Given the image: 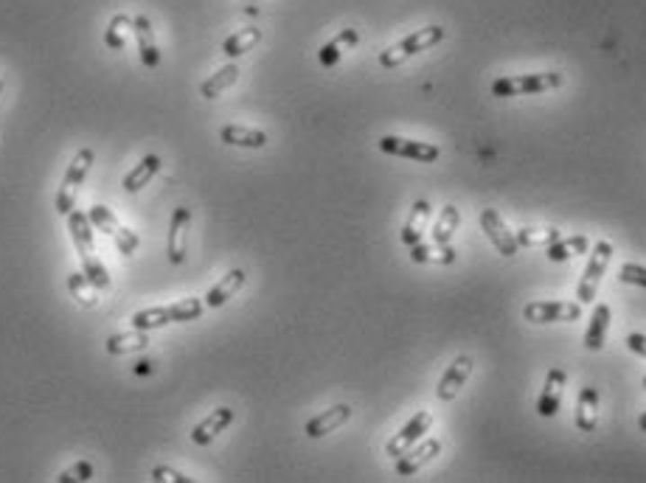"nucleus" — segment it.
Segmentation results:
<instances>
[{"label": "nucleus", "mask_w": 646, "mask_h": 483, "mask_svg": "<svg viewBox=\"0 0 646 483\" xmlns=\"http://www.w3.org/2000/svg\"><path fill=\"white\" fill-rule=\"evenodd\" d=\"M189 231H192V209L180 205V209H175L172 222H169V247H166V256H169L172 264H183V262H186Z\"/></svg>", "instance_id": "obj_13"}, {"label": "nucleus", "mask_w": 646, "mask_h": 483, "mask_svg": "<svg viewBox=\"0 0 646 483\" xmlns=\"http://www.w3.org/2000/svg\"><path fill=\"white\" fill-rule=\"evenodd\" d=\"M349 419H352V407H349V405H335V407H329V410L318 413L315 419H310L307 427H304V433L310 435V439H323V435L335 433L337 427H343Z\"/></svg>", "instance_id": "obj_20"}, {"label": "nucleus", "mask_w": 646, "mask_h": 483, "mask_svg": "<svg viewBox=\"0 0 646 483\" xmlns=\"http://www.w3.org/2000/svg\"><path fill=\"white\" fill-rule=\"evenodd\" d=\"M618 282L646 290V267H643V264H635V262H624V264L618 267Z\"/></svg>", "instance_id": "obj_36"}, {"label": "nucleus", "mask_w": 646, "mask_h": 483, "mask_svg": "<svg viewBox=\"0 0 646 483\" xmlns=\"http://www.w3.org/2000/svg\"><path fill=\"white\" fill-rule=\"evenodd\" d=\"M239 82V65H225V67H220L217 74H211L209 79H205L202 85H200V96L202 99H217V96H222L225 90H230Z\"/></svg>", "instance_id": "obj_28"}, {"label": "nucleus", "mask_w": 646, "mask_h": 483, "mask_svg": "<svg viewBox=\"0 0 646 483\" xmlns=\"http://www.w3.org/2000/svg\"><path fill=\"white\" fill-rule=\"evenodd\" d=\"M610 259H613V242L598 239V242L590 247V256H588L585 273H582V279H579V287H576V301H579L582 307L596 301L598 284H602V279H605Z\"/></svg>", "instance_id": "obj_5"}, {"label": "nucleus", "mask_w": 646, "mask_h": 483, "mask_svg": "<svg viewBox=\"0 0 646 483\" xmlns=\"http://www.w3.org/2000/svg\"><path fill=\"white\" fill-rule=\"evenodd\" d=\"M67 290H71V295L76 298L82 307H96V292L99 290L94 287V282H90L85 273H71V275H67Z\"/></svg>", "instance_id": "obj_34"}, {"label": "nucleus", "mask_w": 646, "mask_h": 483, "mask_svg": "<svg viewBox=\"0 0 646 483\" xmlns=\"http://www.w3.org/2000/svg\"><path fill=\"white\" fill-rule=\"evenodd\" d=\"M94 478V464L90 461H76L71 470H65L57 475V483H85Z\"/></svg>", "instance_id": "obj_37"}, {"label": "nucleus", "mask_w": 646, "mask_h": 483, "mask_svg": "<svg viewBox=\"0 0 646 483\" xmlns=\"http://www.w3.org/2000/svg\"><path fill=\"white\" fill-rule=\"evenodd\" d=\"M360 42V31L357 29H343L340 34H335L329 42H323L320 45V51H318V59L323 67H335L340 62V57L345 51H352L354 45Z\"/></svg>", "instance_id": "obj_22"}, {"label": "nucleus", "mask_w": 646, "mask_h": 483, "mask_svg": "<svg viewBox=\"0 0 646 483\" xmlns=\"http://www.w3.org/2000/svg\"><path fill=\"white\" fill-rule=\"evenodd\" d=\"M149 346V335L144 329H132V332H121V335H110L104 340V349L110 357H124V354H135L144 352Z\"/></svg>", "instance_id": "obj_24"}, {"label": "nucleus", "mask_w": 646, "mask_h": 483, "mask_svg": "<svg viewBox=\"0 0 646 483\" xmlns=\"http://www.w3.org/2000/svg\"><path fill=\"white\" fill-rule=\"evenodd\" d=\"M259 42H262V29L247 26V29H239V31H234L230 37H225L222 54H225L228 59H237V57H242V54H247V51L256 49Z\"/></svg>", "instance_id": "obj_29"}, {"label": "nucleus", "mask_w": 646, "mask_h": 483, "mask_svg": "<svg viewBox=\"0 0 646 483\" xmlns=\"http://www.w3.org/2000/svg\"><path fill=\"white\" fill-rule=\"evenodd\" d=\"M234 419H237V413L230 410V407H217V410H211L200 425H194L192 442H194L197 447H209L220 433H225V430L230 427V422H234Z\"/></svg>", "instance_id": "obj_16"}, {"label": "nucleus", "mask_w": 646, "mask_h": 483, "mask_svg": "<svg viewBox=\"0 0 646 483\" xmlns=\"http://www.w3.org/2000/svg\"><path fill=\"white\" fill-rule=\"evenodd\" d=\"M565 85V76L560 71H543V74H517V76H500L492 82V96L512 99V96H537L551 94Z\"/></svg>", "instance_id": "obj_2"}, {"label": "nucleus", "mask_w": 646, "mask_h": 483, "mask_svg": "<svg viewBox=\"0 0 646 483\" xmlns=\"http://www.w3.org/2000/svg\"><path fill=\"white\" fill-rule=\"evenodd\" d=\"M410 259L417 264H453L455 262V247L453 245H438V242H427L422 239L419 245L410 247Z\"/></svg>", "instance_id": "obj_26"}, {"label": "nucleus", "mask_w": 646, "mask_h": 483, "mask_svg": "<svg viewBox=\"0 0 646 483\" xmlns=\"http://www.w3.org/2000/svg\"><path fill=\"white\" fill-rule=\"evenodd\" d=\"M205 309L202 298H183V301L172 304V318L175 324H186V320H197Z\"/></svg>", "instance_id": "obj_35"}, {"label": "nucleus", "mask_w": 646, "mask_h": 483, "mask_svg": "<svg viewBox=\"0 0 646 483\" xmlns=\"http://www.w3.org/2000/svg\"><path fill=\"white\" fill-rule=\"evenodd\" d=\"M624 343H627V349H630L633 354L646 357V335H641V332H630V335L624 337Z\"/></svg>", "instance_id": "obj_39"}, {"label": "nucleus", "mask_w": 646, "mask_h": 483, "mask_svg": "<svg viewBox=\"0 0 646 483\" xmlns=\"http://www.w3.org/2000/svg\"><path fill=\"white\" fill-rule=\"evenodd\" d=\"M565 385H568V374H565V368H560V365L548 368L545 382H543V390H540V399H537V413H540L543 419L557 416V410L562 407Z\"/></svg>", "instance_id": "obj_12"}, {"label": "nucleus", "mask_w": 646, "mask_h": 483, "mask_svg": "<svg viewBox=\"0 0 646 483\" xmlns=\"http://www.w3.org/2000/svg\"><path fill=\"white\" fill-rule=\"evenodd\" d=\"M430 427H433V413L430 410H419V413H413L410 416V422L399 430V433H394L390 435V442L385 444V455H390V458H399L405 450H410L417 442H422L425 435L430 433Z\"/></svg>", "instance_id": "obj_9"}, {"label": "nucleus", "mask_w": 646, "mask_h": 483, "mask_svg": "<svg viewBox=\"0 0 646 483\" xmlns=\"http://www.w3.org/2000/svg\"><path fill=\"white\" fill-rule=\"evenodd\" d=\"M380 152L394 155V157H408V160H419V164H435L442 149L427 141H410V138H399V135H382L377 141Z\"/></svg>", "instance_id": "obj_8"}, {"label": "nucleus", "mask_w": 646, "mask_h": 483, "mask_svg": "<svg viewBox=\"0 0 646 483\" xmlns=\"http://www.w3.org/2000/svg\"><path fill=\"white\" fill-rule=\"evenodd\" d=\"M132 34H135V42H138V54H141V62L147 67H157L160 65V49H157V40H155L152 20L147 14H135L132 17Z\"/></svg>", "instance_id": "obj_17"}, {"label": "nucleus", "mask_w": 646, "mask_h": 483, "mask_svg": "<svg viewBox=\"0 0 646 483\" xmlns=\"http://www.w3.org/2000/svg\"><path fill=\"white\" fill-rule=\"evenodd\" d=\"M130 324L132 329H160V326H166V324H175V318H172V307H149V309H141V312H135L130 318Z\"/></svg>", "instance_id": "obj_31"}, {"label": "nucleus", "mask_w": 646, "mask_h": 483, "mask_svg": "<svg viewBox=\"0 0 646 483\" xmlns=\"http://www.w3.org/2000/svg\"><path fill=\"white\" fill-rule=\"evenodd\" d=\"M90 214V222H94L96 231L107 234L115 247H119L121 256H132V253L138 250V245H141V239H138L127 225L119 222V217H115L110 209H104V205H94V209L87 211Z\"/></svg>", "instance_id": "obj_6"}, {"label": "nucleus", "mask_w": 646, "mask_h": 483, "mask_svg": "<svg viewBox=\"0 0 646 483\" xmlns=\"http://www.w3.org/2000/svg\"><path fill=\"white\" fill-rule=\"evenodd\" d=\"M562 237L560 228H520L517 231V245L520 247H548L551 242H557Z\"/></svg>", "instance_id": "obj_33"}, {"label": "nucleus", "mask_w": 646, "mask_h": 483, "mask_svg": "<svg viewBox=\"0 0 646 483\" xmlns=\"http://www.w3.org/2000/svg\"><path fill=\"white\" fill-rule=\"evenodd\" d=\"M638 427H641V430L646 433V410H643V413H641V416H638Z\"/></svg>", "instance_id": "obj_41"}, {"label": "nucleus", "mask_w": 646, "mask_h": 483, "mask_svg": "<svg viewBox=\"0 0 646 483\" xmlns=\"http://www.w3.org/2000/svg\"><path fill=\"white\" fill-rule=\"evenodd\" d=\"M430 222H433V205L427 200H417L410 205V214H408V219L402 225V234H399L402 245L405 247L419 245L427 237V231H430Z\"/></svg>", "instance_id": "obj_15"}, {"label": "nucleus", "mask_w": 646, "mask_h": 483, "mask_svg": "<svg viewBox=\"0 0 646 483\" xmlns=\"http://www.w3.org/2000/svg\"><path fill=\"white\" fill-rule=\"evenodd\" d=\"M94 160H96V152L90 149V147H85V149H79V152L74 155L71 166H67V172H65V177H62V183H59L57 200H54L57 211H59L62 217H67V214L76 209V194H79V189L85 186L87 172H90V166H94Z\"/></svg>", "instance_id": "obj_4"}, {"label": "nucleus", "mask_w": 646, "mask_h": 483, "mask_svg": "<svg viewBox=\"0 0 646 483\" xmlns=\"http://www.w3.org/2000/svg\"><path fill=\"white\" fill-rule=\"evenodd\" d=\"M67 231H71V239L76 245V253H79V262H82V273L87 275L94 287L99 292L110 290V275H107V267L102 264V259L96 256V228L90 222V214H85L82 209H74L67 214Z\"/></svg>", "instance_id": "obj_1"}, {"label": "nucleus", "mask_w": 646, "mask_h": 483, "mask_svg": "<svg viewBox=\"0 0 646 483\" xmlns=\"http://www.w3.org/2000/svg\"><path fill=\"white\" fill-rule=\"evenodd\" d=\"M472 368H475V357L472 354H458L447 365V371L442 374V380H438V390H435L438 399L453 402L461 394V388L467 385V380L472 377Z\"/></svg>", "instance_id": "obj_11"}, {"label": "nucleus", "mask_w": 646, "mask_h": 483, "mask_svg": "<svg viewBox=\"0 0 646 483\" xmlns=\"http://www.w3.org/2000/svg\"><path fill=\"white\" fill-rule=\"evenodd\" d=\"M590 250V239L582 237V234H576V237H560L557 242H551L545 247L548 253V262H570L576 256H585V253Z\"/></svg>", "instance_id": "obj_27"}, {"label": "nucleus", "mask_w": 646, "mask_h": 483, "mask_svg": "<svg viewBox=\"0 0 646 483\" xmlns=\"http://www.w3.org/2000/svg\"><path fill=\"white\" fill-rule=\"evenodd\" d=\"M480 228H483V234H487V239L495 245V250L500 253V256H506V259L515 256L520 245H517V237L509 231L506 219L500 217V211L483 209V211H480Z\"/></svg>", "instance_id": "obj_10"}, {"label": "nucleus", "mask_w": 646, "mask_h": 483, "mask_svg": "<svg viewBox=\"0 0 646 483\" xmlns=\"http://www.w3.org/2000/svg\"><path fill=\"white\" fill-rule=\"evenodd\" d=\"M147 371H152V362H138V374H147Z\"/></svg>", "instance_id": "obj_40"}, {"label": "nucleus", "mask_w": 646, "mask_h": 483, "mask_svg": "<svg viewBox=\"0 0 646 483\" xmlns=\"http://www.w3.org/2000/svg\"><path fill=\"white\" fill-rule=\"evenodd\" d=\"M220 141L228 147H242V149H265L270 144V135L265 130H253L242 124H225L220 130Z\"/></svg>", "instance_id": "obj_19"}, {"label": "nucleus", "mask_w": 646, "mask_h": 483, "mask_svg": "<svg viewBox=\"0 0 646 483\" xmlns=\"http://www.w3.org/2000/svg\"><path fill=\"white\" fill-rule=\"evenodd\" d=\"M152 480L155 483H192V478H186L183 472H177V470H172L166 464H157L152 470Z\"/></svg>", "instance_id": "obj_38"}, {"label": "nucleus", "mask_w": 646, "mask_h": 483, "mask_svg": "<svg viewBox=\"0 0 646 483\" xmlns=\"http://www.w3.org/2000/svg\"><path fill=\"white\" fill-rule=\"evenodd\" d=\"M643 388H646V377H643Z\"/></svg>", "instance_id": "obj_43"}, {"label": "nucleus", "mask_w": 646, "mask_h": 483, "mask_svg": "<svg viewBox=\"0 0 646 483\" xmlns=\"http://www.w3.org/2000/svg\"><path fill=\"white\" fill-rule=\"evenodd\" d=\"M245 282H247V273L242 270V267H234V270H228L222 279L205 292V307H211V309H217V307H225L230 298H234L242 287H245Z\"/></svg>", "instance_id": "obj_18"}, {"label": "nucleus", "mask_w": 646, "mask_h": 483, "mask_svg": "<svg viewBox=\"0 0 646 483\" xmlns=\"http://www.w3.org/2000/svg\"><path fill=\"white\" fill-rule=\"evenodd\" d=\"M576 427L582 433H593L598 427V390L585 385L576 397Z\"/></svg>", "instance_id": "obj_23"}, {"label": "nucleus", "mask_w": 646, "mask_h": 483, "mask_svg": "<svg viewBox=\"0 0 646 483\" xmlns=\"http://www.w3.org/2000/svg\"><path fill=\"white\" fill-rule=\"evenodd\" d=\"M523 318L532 324H573L582 318L579 301H528L523 307Z\"/></svg>", "instance_id": "obj_7"}, {"label": "nucleus", "mask_w": 646, "mask_h": 483, "mask_svg": "<svg viewBox=\"0 0 646 483\" xmlns=\"http://www.w3.org/2000/svg\"><path fill=\"white\" fill-rule=\"evenodd\" d=\"M458 225H461V211L453 202H447L442 209V214H438V219L433 222V228H430V239L438 242V245H450L453 234L458 231Z\"/></svg>", "instance_id": "obj_30"}, {"label": "nucleus", "mask_w": 646, "mask_h": 483, "mask_svg": "<svg viewBox=\"0 0 646 483\" xmlns=\"http://www.w3.org/2000/svg\"><path fill=\"white\" fill-rule=\"evenodd\" d=\"M132 31V17L127 14H112L107 29H104V45L110 51H121L127 45V34Z\"/></svg>", "instance_id": "obj_32"}, {"label": "nucleus", "mask_w": 646, "mask_h": 483, "mask_svg": "<svg viewBox=\"0 0 646 483\" xmlns=\"http://www.w3.org/2000/svg\"><path fill=\"white\" fill-rule=\"evenodd\" d=\"M442 452V442L438 439H422L417 442L410 450H405L399 458H397V475L399 478H410V475H417L422 467H427L433 458Z\"/></svg>", "instance_id": "obj_14"}, {"label": "nucleus", "mask_w": 646, "mask_h": 483, "mask_svg": "<svg viewBox=\"0 0 646 483\" xmlns=\"http://www.w3.org/2000/svg\"><path fill=\"white\" fill-rule=\"evenodd\" d=\"M444 37H447L444 26H425V29H419V31H413V34L402 37L397 45H390L388 51H382V54H380V65H382V67H399L402 62L413 59L417 54L430 51L433 45H438Z\"/></svg>", "instance_id": "obj_3"}, {"label": "nucleus", "mask_w": 646, "mask_h": 483, "mask_svg": "<svg viewBox=\"0 0 646 483\" xmlns=\"http://www.w3.org/2000/svg\"><path fill=\"white\" fill-rule=\"evenodd\" d=\"M0 94H4V79H0Z\"/></svg>", "instance_id": "obj_42"}, {"label": "nucleus", "mask_w": 646, "mask_h": 483, "mask_svg": "<svg viewBox=\"0 0 646 483\" xmlns=\"http://www.w3.org/2000/svg\"><path fill=\"white\" fill-rule=\"evenodd\" d=\"M157 172H160V157H157V155H144L141 164H135V166L124 174L121 186H124L127 194H138L144 186H149V180H152Z\"/></svg>", "instance_id": "obj_25"}, {"label": "nucleus", "mask_w": 646, "mask_h": 483, "mask_svg": "<svg viewBox=\"0 0 646 483\" xmlns=\"http://www.w3.org/2000/svg\"><path fill=\"white\" fill-rule=\"evenodd\" d=\"M610 320H613L610 304H596V309L590 315V326L585 332V349L588 352H602L605 349L607 332H610Z\"/></svg>", "instance_id": "obj_21"}]
</instances>
